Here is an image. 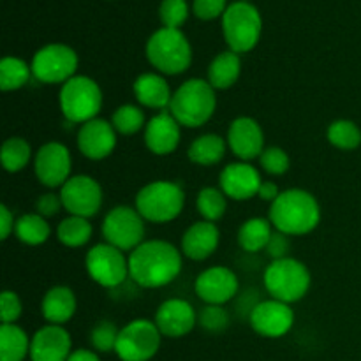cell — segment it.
<instances>
[{"label": "cell", "mask_w": 361, "mask_h": 361, "mask_svg": "<svg viewBox=\"0 0 361 361\" xmlns=\"http://www.w3.org/2000/svg\"><path fill=\"white\" fill-rule=\"evenodd\" d=\"M242 74V59L238 53L221 51L210 62L207 71V81L215 88V90H228L235 87L236 81L240 80Z\"/></svg>", "instance_id": "484cf974"}, {"label": "cell", "mask_w": 361, "mask_h": 361, "mask_svg": "<svg viewBox=\"0 0 361 361\" xmlns=\"http://www.w3.org/2000/svg\"><path fill=\"white\" fill-rule=\"evenodd\" d=\"M115 130L122 136H134V134L141 133L147 127V118L141 109V106L136 104H122L113 111L111 120Z\"/></svg>", "instance_id": "e575fe53"}, {"label": "cell", "mask_w": 361, "mask_h": 361, "mask_svg": "<svg viewBox=\"0 0 361 361\" xmlns=\"http://www.w3.org/2000/svg\"><path fill=\"white\" fill-rule=\"evenodd\" d=\"M221 243V231L215 222L197 221L185 229L180 240V250L190 261H204L214 256Z\"/></svg>", "instance_id": "603a6c76"}, {"label": "cell", "mask_w": 361, "mask_h": 361, "mask_svg": "<svg viewBox=\"0 0 361 361\" xmlns=\"http://www.w3.org/2000/svg\"><path fill=\"white\" fill-rule=\"evenodd\" d=\"M162 334L155 321L134 319L120 328L116 356L122 361H150L161 349Z\"/></svg>", "instance_id": "7c38bea8"}, {"label": "cell", "mask_w": 361, "mask_h": 361, "mask_svg": "<svg viewBox=\"0 0 361 361\" xmlns=\"http://www.w3.org/2000/svg\"><path fill=\"white\" fill-rule=\"evenodd\" d=\"M34 173L39 183L48 189H60L73 173L69 148L59 141H48L34 155Z\"/></svg>", "instance_id": "5bb4252c"}, {"label": "cell", "mask_w": 361, "mask_h": 361, "mask_svg": "<svg viewBox=\"0 0 361 361\" xmlns=\"http://www.w3.org/2000/svg\"><path fill=\"white\" fill-rule=\"evenodd\" d=\"M145 219L134 207L118 204L111 208L102 219V236L104 242L116 247L122 252L130 254L145 242Z\"/></svg>", "instance_id": "30bf717a"}, {"label": "cell", "mask_w": 361, "mask_h": 361, "mask_svg": "<svg viewBox=\"0 0 361 361\" xmlns=\"http://www.w3.org/2000/svg\"><path fill=\"white\" fill-rule=\"evenodd\" d=\"M259 164L264 173L271 176H282L291 168L289 154L281 147H267L259 157Z\"/></svg>", "instance_id": "ab89813d"}, {"label": "cell", "mask_w": 361, "mask_h": 361, "mask_svg": "<svg viewBox=\"0 0 361 361\" xmlns=\"http://www.w3.org/2000/svg\"><path fill=\"white\" fill-rule=\"evenodd\" d=\"M263 183L259 169L250 162L236 161L226 166L219 175V187L233 201H249L257 196Z\"/></svg>", "instance_id": "d6986e66"}, {"label": "cell", "mask_w": 361, "mask_h": 361, "mask_svg": "<svg viewBox=\"0 0 361 361\" xmlns=\"http://www.w3.org/2000/svg\"><path fill=\"white\" fill-rule=\"evenodd\" d=\"M282 190L279 189V185L275 182H264L261 183L259 187V192H257V197H259L261 201H264V203H274L275 200H277L279 196H281Z\"/></svg>", "instance_id": "bcb514c9"}, {"label": "cell", "mask_w": 361, "mask_h": 361, "mask_svg": "<svg viewBox=\"0 0 361 361\" xmlns=\"http://www.w3.org/2000/svg\"><path fill=\"white\" fill-rule=\"evenodd\" d=\"M120 328H116L111 321H101L94 326L90 334V342L94 351L102 353H115L116 342H118Z\"/></svg>", "instance_id": "f35d334b"}, {"label": "cell", "mask_w": 361, "mask_h": 361, "mask_svg": "<svg viewBox=\"0 0 361 361\" xmlns=\"http://www.w3.org/2000/svg\"><path fill=\"white\" fill-rule=\"evenodd\" d=\"M59 194L67 214L85 219L95 217L104 201L101 183L90 175H73L60 187Z\"/></svg>", "instance_id": "4fadbf2b"}, {"label": "cell", "mask_w": 361, "mask_h": 361, "mask_svg": "<svg viewBox=\"0 0 361 361\" xmlns=\"http://www.w3.org/2000/svg\"><path fill=\"white\" fill-rule=\"evenodd\" d=\"M196 208L203 221L217 222L228 212V196L221 190V187H203L197 192Z\"/></svg>", "instance_id": "836d02e7"}, {"label": "cell", "mask_w": 361, "mask_h": 361, "mask_svg": "<svg viewBox=\"0 0 361 361\" xmlns=\"http://www.w3.org/2000/svg\"><path fill=\"white\" fill-rule=\"evenodd\" d=\"M271 226L288 236H305L321 222V207L312 192L305 189H286L270 204Z\"/></svg>", "instance_id": "7a4b0ae2"}, {"label": "cell", "mask_w": 361, "mask_h": 361, "mask_svg": "<svg viewBox=\"0 0 361 361\" xmlns=\"http://www.w3.org/2000/svg\"><path fill=\"white\" fill-rule=\"evenodd\" d=\"M118 143V133L111 122L104 118H94L80 126L76 136L78 150L90 161H104L115 152Z\"/></svg>", "instance_id": "e0dca14e"}, {"label": "cell", "mask_w": 361, "mask_h": 361, "mask_svg": "<svg viewBox=\"0 0 361 361\" xmlns=\"http://www.w3.org/2000/svg\"><path fill=\"white\" fill-rule=\"evenodd\" d=\"M162 337L182 338L197 324V312L187 300L169 298L159 305L154 317Z\"/></svg>", "instance_id": "ffe728a7"}, {"label": "cell", "mask_w": 361, "mask_h": 361, "mask_svg": "<svg viewBox=\"0 0 361 361\" xmlns=\"http://www.w3.org/2000/svg\"><path fill=\"white\" fill-rule=\"evenodd\" d=\"M145 147L159 157H166L176 152L180 147V140H182V126L178 120L169 113L159 111L152 116L147 122V127L143 130Z\"/></svg>", "instance_id": "44dd1931"}, {"label": "cell", "mask_w": 361, "mask_h": 361, "mask_svg": "<svg viewBox=\"0 0 361 361\" xmlns=\"http://www.w3.org/2000/svg\"><path fill=\"white\" fill-rule=\"evenodd\" d=\"M92 236H94V226L90 224V219L69 215L56 226V238L63 247H69V249L85 247L90 242Z\"/></svg>", "instance_id": "4dcf8cb0"}, {"label": "cell", "mask_w": 361, "mask_h": 361, "mask_svg": "<svg viewBox=\"0 0 361 361\" xmlns=\"http://www.w3.org/2000/svg\"><path fill=\"white\" fill-rule=\"evenodd\" d=\"M263 284L270 298L291 305L305 298L310 291L312 275L305 263L289 256L268 264L263 274Z\"/></svg>", "instance_id": "8992f818"}, {"label": "cell", "mask_w": 361, "mask_h": 361, "mask_svg": "<svg viewBox=\"0 0 361 361\" xmlns=\"http://www.w3.org/2000/svg\"><path fill=\"white\" fill-rule=\"evenodd\" d=\"M73 353L69 331L59 324H44L30 341V361H67Z\"/></svg>", "instance_id": "7402d4cb"}, {"label": "cell", "mask_w": 361, "mask_h": 361, "mask_svg": "<svg viewBox=\"0 0 361 361\" xmlns=\"http://www.w3.org/2000/svg\"><path fill=\"white\" fill-rule=\"evenodd\" d=\"M67 361H102L99 358L97 351H92V349H76V351L71 353L69 360Z\"/></svg>", "instance_id": "7dc6e473"}, {"label": "cell", "mask_w": 361, "mask_h": 361, "mask_svg": "<svg viewBox=\"0 0 361 361\" xmlns=\"http://www.w3.org/2000/svg\"><path fill=\"white\" fill-rule=\"evenodd\" d=\"M228 7V0H192L190 9L201 21H212L224 16Z\"/></svg>", "instance_id": "b9f144b4"}, {"label": "cell", "mask_w": 361, "mask_h": 361, "mask_svg": "<svg viewBox=\"0 0 361 361\" xmlns=\"http://www.w3.org/2000/svg\"><path fill=\"white\" fill-rule=\"evenodd\" d=\"M30 341L27 331L18 324L0 326V361H25L30 356Z\"/></svg>", "instance_id": "f1b7e54d"}, {"label": "cell", "mask_w": 361, "mask_h": 361, "mask_svg": "<svg viewBox=\"0 0 361 361\" xmlns=\"http://www.w3.org/2000/svg\"><path fill=\"white\" fill-rule=\"evenodd\" d=\"M183 254L166 240H145L129 254V279L143 289H161L182 271Z\"/></svg>", "instance_id": "6da1fadb"}, {"label": "cell", "mask_w": 361, "mask_h": 361, "mask_svg": "<svg viewBox=\"0 0 361 361\" xmlns=\"http://www.w3.org/2000/svg\"><path fill=\"white\" fill-rule=\"evenodd\" d=\"M147 59L155 73L162 76H178L192 63V46L182 30L161 27L148 37Z\"/></svg>", "instance_id": "277c9868"}, {"label": "cell", "mask_w": 361, "mask_h": 361, "mask_svg": "<svg viewBox=\"0 0 361 361\" xmlns=\"http://www.w3.org/2000/svg\"><path fill=\"white\" fill-rule=\"evenodd\" d=\"M250 328L264 338L286 337L295 324V310L289 303L279 300H264L259 302L249 317Z\"/></svg>", "instance_id": "9a60e30c"}, {"label": "cell", "mask_w": 361, "mask_h": 361, "mask_svg": "<svg viewBox=\"0 0 361 361\" xmlns=\"http://www.w3.org/2000/svg\"><path fill=\"white\" fill-rule=\"evenodd\" d=\"M102 90L95 80L90 76L76 74L60 87L59 104L60 111L71 123H83L99 118L102 109Z\"/></svg>", "instance_id": "ba28073f"}, {"label": "cell", "mask_w": 361, "mask_h": 361, "mask_svg": "<svg viewBox=\"0 0 361 361\" xmlns=\"http://www.w3.org/2000/svg\"><path fill=\"white\" fill-rule=\"evenodd\" d=\"M215 88L203 78H190L173 92L169 113L187 129H197L212 120L217 109Z\"/></svg>", "instance_id": "3957f363"}, {"label": "cell", "mask_w": 361, "mask_h": 361, "mask_svg": "<svg viewBox=\"0 0 361 361\" xmlns=\"http://www.w3.org/2000/svg\"><path fill=\"white\" fill-rule=\"evenodd\" d=\"M245 2H249V0H245Z\"/></svg>", "instance_id": "c3c4849f"}, {"label": "cell", "mask_w": 361, "mask_h": 361, "mask_svg": "<svg viewBox=\"0 0 361 361\" xmlns=\"http://www.w3.org/2000/svg\"><path fill=\"white\" fill-rule=\"evenodd\" d=\"M14 228H16L14 214L11 212V208L7 204H0V236H2L4 242L13 235Z\"/></svg>", "instance_id": "f6af8a7d"}, {"label": "cell", "mask_w": 361, "mask_h": 361, "mask_svg": "<svg viewBox=\"0 0 361 361\" xmlns=\"http://www.w3.org/2000/svg\"><path fill=\"white\" fill-rule=\"evenodd\" d=\"M85 268L92 281L106 289H115L129 279V254L102 242L85 256Z\"/></svg>", "instance_id": "8fae6325"}, {"label": "cell", "mask_w": 361, "mask_h": 361, "mask_svg": "<svg viewBox=\"0 0 361 361\" xmlns=\"http://www.w3.org/2000/svg\"><path fill=\"white\" fill-rule=\"evenodd\" d=\"M238 277L228 267L207 268L194 282V291L204 305H226L238 295Z\"/></svg>", "instance_id": "2e32d148"}, {"label": "cell", "mask_w": 361, "mask_h": 361, "mask_svg": "<svg viewBox=\"0 0 361 361\" xmlns=\"http://www.w3.org/2000/svg\"><path fill=\"white\" fill-rule=\"evenodd\" d=\"M134 97L141 108L166 111L173 99V90L166 76L159 73H143L134 80Z\"/></svg>", "instance_id": "cb8c5ba5"}, {"label": "cell", "mask_w": 361, "mask_h": 361, "mask_svg": "<svg viewBox=\"0 0 361 361\" xmlns=\"http://www.w3.org/2000/svg\"><path fill=\"white\" fill-rule=\"evenodd\" d=\"M32 67L20 56H4L0 60V88L2 92H14L30 81Z\"/></svg>", "instance_id": "d6a6232c"}, {"label": "cell", "mask_w": 361, "mask_h": 361, "mask_svg": "<svg viewBox=\"0 0 361 361\" xmlns=\"http://www.w3.org/2000/svg\"><path fill=\"white\" fill-rule=\"evenodd\" d=\"M21 312H23V303H21L18 293L6 289L0 296V319H2V324H16V321L21 317Z\"/></svg>", "instance_id": "60d3db41"}, {"label": "cell", "mask_w": 361, "mask_h": 361, "mask_svg": "<svg viewBox=\"0 0 361 361\" xmlns=\"http://www.w3.org/2000/svg\"><path fill=\"white\" fill-rule=\"evenodd\" d=\"M222 20V35L231 51L243 55L259 44L263 34V18L259 9L245 0L229 4Z\"/></svg>", "instance_id": "52a82bcc"}, {"label": "cell", "mask_w": 361, "mask_h": 361, "mask_svg": "<svg viewBox=\"0 0 361 361\" xmlns=\"http://www.w3.org/2000/svg\"><path fill=\"white\" fill-rule=\"evenodd\" d=\"M326 137L330 145H334L338 150H356L361 145V129L353 120L341 118L328 126Z\"/></svg>", "instance_id": "d590c367"}, {"label": "cell", "mask_w": 361, "mask_h": 361, "mask_svg": "<svg viewBox=\"0 0 361 361\" xmlns=\"http://www.w3.org/2000/svg\"><path fill=\"white\" fill-rule=\"evenodd\" d=\"M78 66H80L78 53L63 42L42 46L34 53L30 62L35 80L44 85H60V87L76 76Z\"/></svg>", "instance_id": "9c48e42d"}, {"label": "cell", "mask_w": 361, "mask_h": 361, "mask_svg": "<svg viewBox=\"0 0 361 361\" xmlns=\"http://www.w3.org/2000/svg\"><path fill=\"white\" fill-rule=\"evenodd\" d=\"M231 317L224 305H203L197 312V324L210 334H222L228 330Z\"/></svg>", "instance_id": "8d00e7d4"}, {"label": "cell", "mask_w": 361, "mask_h": 361, "mask_svg": "<svg viewBox=\"0 0 361 361\" xmlns=\"http://www.w3.org/2000/svg\"><path fill=\"white\" fill-rule=\"evenodd\" d=\"M34 152H32L30 143L25 137L13 136L7 137L0 150V161H2L4 169L7 173H20L34 161Z\"/></svg>", "instance_id": "1f68e13d"}, {"label": "cell", "mask_w": 361, "mask_h": 361, "mask_svg": "<svg viewBox=\"0 0 361 361\" xmlns=\"http://www.w3.org/2000/svg\"><path fill=\"white\" fill-rule=\"evenodd\" d=\"M35 210H37V214L42 215L44 219L55 217L56 214H60V212L63 210L60 194L46 192L42 194V196H39L37 201H35Z\"/></svg>", "instance_id": "ee69618b"}, {"label": "cell", "mask_w": 361, "mask_h": 361, "mask_svg": "<svg viewBox=\"0 0 361 361\" xmlns=\"http://www.w3.org/2000/svg\"><path fill=\"white\" fill-rule=\"evenodd\" d=\"M275 228L271 226L270 219L264 217H250L240 226L238 229V245L245 252L256 254L267 249Z\"/></svg>", "instance_id": "83f0119b"}, {"label": "cell", "mask_w": 361, "mask_h": 361, "mask_svg": "<svg viewBox=\"0 0 361 361\" xmlns=\"http://www.w3.org/2000/svg\"><path fill=\"white\" fill-rule=\"evenodd\" d=\"M14 235L25 245L39 247L48 242L49 236H51V226H49L48 219L39 215L37 212L35 214H25L16 219Z\"/></svg>", "instance_id": "f546056e"}, {"label": "cell", "mask_w": 361, "mask_h": 361, "mask_svg": "<svg viewBox=\"0 0 361 361\" xmlns=\"http://www.w3.org/2000/svg\"><path fill=\"white\" fill-rule=\"evenodd\" d=\"M264 252L271 257V261L284 259V257H289V252H291V236L284 235V233L277 231L275 229L274 235H271L270 242H268Z\"/></svg>", "instance_id": "7bdbcfd3"}, {"label": "cell", "mask_w": 361, "mask_h": 361, "mask_svg": "<svg viewBox=\"0 0 361 361\" xmlns=\"http://www.w3.org/2000/svg\"><path fill=\"white\" fill-rule=\"evenodd\" d=\"M185 207V190L169 180H155L141 187L134 200V208L152 224H168L180 217Z\"/></svg>", "instance_id": "5b68a950"}, {"label": "cell", "mask_w": 361, "mask_h": 361, "mask_svg": "<svg viewBox=\"0 0 361 361\" xmlns=\"http://www.w3.org/2000/svg\"><path fill=\"white\" fill-rule=\"evenodd\" d=\"M226 148H228V141L221 134H201L189 145L187 157L192 164L212 168V166H217L224 159Z\"/></svg>", "instance_id": "4316f807"}, {"label": "cell", "mask_w": 361, "mask_h": 361, "mask_svg": "<svg viewBox=\"0 0 361 361\" xmlns=\"http://www.w3.org/2000/svg\"><path fill=\"white\" fill-rule=\"evenodd\" d=\"M78 310L76 295L67 286H53L46 291L41 302V314L48 324L63 326L74 317Z\"/></svg>", "instance_id": "d4e9b609"}, {"label": "cell", "mask_w": 361, "mask_h": 361, "mask_svg": "<svg viewBox=\"0 0 361 361\" xmlns=\"http://www.w3.org/2000/svg\"><path fill=\"white\" fill-rule=\"evenodd\" d=\"M228 148L238 161L250 162L254 159H259L264 152V133L259 122L250 116H238L229 123Z\"/></svg>", "instance_id": "ac0fdd59"}, {"label": "cell", "mask_w": 361, "mask_h": 361, "mask_svg": "<svg viewBox=\"0 0 361 361\" xmlns=\"http://www.w3.org/2000/svg\"><path fill=\"white\" fill-rule=\"evenodd\" d=\"M190 13V7L187 0H162L159 6V18H161L162 27L166 28H180L187 21Z\"/></svg>", "instance_id": "74e56055"}]
</instances>
